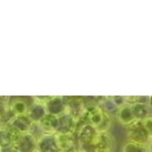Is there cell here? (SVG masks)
I'll return each mask as SVG.
<instances>
[{
	"instance_id": "obj_3",
	"label": "cell",
	"mask_w": 152,
	"mask_h": 152,
	"mask_svg": "<svg viewBox=\"0 0 152 152\" xmlns=\"http://www.w3.org/2000/svg\"><path fill=\"white\" fill-rule=\"evenodd\" d=\"M16 152H36L37 151V139L32 134H23L14 142Z\"/></svg>"
},
{
	"instance_id": "obj_14",
	"label": "cell",
	"mask_w": 152,
	"mask_h": 152,
	"mask_svg": "<svg viewBox=\"0 0 152 152\" xmlns=\"http://www.w3.org/2000/svg\"><path fill=\"white\" fill-rule=\"evenodd\" d=\"M97 134H98L97 128H95V127L91 126V125H87V126H85L82 129L79 137H80V139H82L84 142L89 143V142H91L92 138L96 137Z\"/></svg>"
},
{
	"instance_id": "obj_5",
	"label": "cell",
	"mask_w": 152,
	"mask_h": 152,
	"mask_svg": "<svg viewBox=\"0 0 152 152\" xmlns=\"http://www.w3.org/2000/svg\"><path fill=\"white\" fill-rule=\"evenodd\" d=\"M33 122L29 120V117L26 115H20V116H13V118L10 121V128L15 130L16 133L27 134L32 128Z\"/></svg>"
},
{
	"instance_id": "obj_6",
	"label": "cell",
	"mask_w": 152,
	"mask_h": 152,
	"mask_svg": "<svg viewBox=\"0 0 152 152\" xmlns=\"http://www.w3.org/2000/svg\"><path fill=\"white\" fill-rule=\"evenodd\" d=\"M48 115L46 104L42 103H38V102H33L29 105L28 112H27V116L33 123H41L42 121L46 118Z\"/></svg>"
},
{
	"instance_id": "obj_23",
	"label": "cell",
	"mask_w": 152,
	"mask_h": 152,
	"mask_svg": "<svg viewBox=\"0 0 152 152\" xmlns=\"http://www.w3.org/2000/svg\"><path fill=\"white\" fill-rule=\"evenodd\" d=\"M36 152H37V151H36Z\"/></svg>"
},
{
	"instance_id": "obj_17",
	"label": "cell",
	"mask_w": 152,
	"mask_h": 152,
	"mask_svg": "<svg viewBox=\"0 0 152 152\" xmlns=\"http://www.w3.org/2000/svg\"><path fill=\"white\" fill-rule=\"evenodd\" d=\"M141 122H142V125H143V127H145V129L147 130V133L149 135L150 139H152V115L148 116L147 118L141 121Z\"/></svg>"
},
{
	"instance_id": "obj_1",
	"label": "cell",
	"mask_w": 152,
	"mask_h": 152,
	"mask_svg": "<svg viewBox=\"0 0 152 152\" xmlns=\"http://www.w3.org/2000/svg\"><path fill=\"white\" fill-rule=\"evenodd\" d=\"M127 132H128V138L130 141H135V142L143 143V145H148L150 140V137L145 129L141 121H136L135 123L132 125L127 126Z\"/></svg>"
},
{
	"instance_id": "obj_10",
	"label": "cell",
	"mask_w": 152,
	"mask_h": 152,
	"mask_svg": "<svg viewBox=\"0 0 152 152\" xmlns=\"http://www.w3.org/2000/svg\"><path fill=\"white\" fill-rule=\"evenodd\" d=\"M133 108L134 115L136 121H143L145 118H147L148 116H150V107L149 104H143V103H136V104L132 105Z\"/></svg>"
},
{
	"instance_id": "obj_9",
	"label": "cell",
	"mask_w": 152,
	"mask_h": 152,
	"mask_svg": "<svg viewBox=\"0 0 152 152\" xmlns=\"http://www.w3.org/2000/svg\"><path fill=\"white\" fill-rule=\"evenodd\" d=\"M29 105L22 99L16 98L10 102V111L12 112L14 116L20 115H26L28 112Z\"/></svg>"
},
{
	"instance_id": "obj_16",
	"label": "cell",
	"mask_w": 152,
	"mask_h": 152,
	"mask_svg": "<svg viewBox=\"0 0 152 152\" xmlns=\"http://www.w3.org/2000/svg\"><path fill=\"white\" fill-rule=\"evenodd\" d=\"M112 117L104 114V116H103V120H102L101 124L97 127V130H98V133H101V134H104L107 133L109 129H110V127H111V124H112Z\"/></svg>"
},
{
	"instance_id": "obj_15",
	"label": "cell",
	"mask_w": 152,
	"mask_h": 152,
	"mask_svg": "<svg viewBox=\"0 0 152 152\" xmlns=\"http://www.w3.org/2000/svg\"><path fill=\"white\" fill-rule=\"evenodd\" d=\"M103 116H104V113L102 112L101 109H96L95 111H92L89 114V125L97 128L101 124Z\"/></svg>"
},
{
	"instance_id": "obj_13",
	"label": "cell",
	"mask_w": 152,
	"mask_h": 152,
	"mask_svg": "<svg viewBox=\"0 0 152 152\" xmlns=\"http://www.w3.org/2000/svg\"><path fill=\"white\" fill-rule=\"evenodd\" d=\"M122 152H149L148 146L143 143L135 142V141H127L124 143Z\"/></svg>"
},
{
	"instance_id": "obj_4",
	"label": "cell",
	"mask_w": 152,
	"mask_h": 152,
	"mask_svg": "<svg viewBox=\"0 0 152 152\" xmlns=\"http://www.w3.org/2000/svg\"><path fill=\"white\" fill-rule=\"evenodd\" d=\"M46 109L49 115L59 117L66 113V103L62 97H52L49 101L46 103Z\"/></svg>"
},
{
	"instance_id": "obj_21",
	"label": "cell",
	"mask_w": 152,
	"mask_h": 152,
	"mask_svg": "<svg viewBox=\"0 0 152 152\" xmlns=\"http://www.w3.org/2000/svg\"><path fill=\"white\" fill-rule=\"evenodd\" d=\"M149 105L152 108V96H150V101H149Z\"/></svg>"
},
{
	"instance_id": "obj_2",
	"label": "cell",
	"mask_w": 152,
	"mask_h": 152,
	"mask_svg": "<svg viewBox=\"0 0 152 152\" xmlns=\"http://www.w3.org/2000/svg\"><path fill=\"white\" fill-rule=\"evenodd\" d=\"M58 138L53 134H45L37 140V152H60Z\"/></svg>"
},
{
	"instance_id": "obj_19",
	"label": "cell",
	"mask_w": 152,
	"mask_h": 152,
	"mask_svg": "<svg viewBox=\"0 0 152 152\" xmlns=\"http://www.w3.org/2000/svg\"><path fill=\"white\" fill-rule=\"evenodd\" d=\"M0 152H16L14 145H10V146H6L0 148Z\"/></svg>"
},
{
	"instance_id": "obj_20",
	"label": "cell",
	"mask_w": 152,
	"mask_h": 152,
	"mask_svg": "<svg viewBox=\"0 0 152 152\" xmlns=\"http://www.w3.org/2000/svg\"><path fill=\"white\" fill-rule=\"evenodd\" d=\"M147 146H148V151L152 152V139L150 140L149 142H148V145H147Z\"/></svg>"
},
{
	"instance_id": "obj_22",
	"label": "cell",
	"mask_w": 152,
	"mask_h": 152,
	"mask_svg": "<svg viewBox=\"0 0 152 152\" xmlns=\"http://www.w3.org/2000/svg\"><path fill=\"white\" fill-rule=\"evenodd\" d=\"M1 124H2V116H1V114H0V127H1Z\"/></svg>"
},
{
	"instance_id": "obj_12",
	"label": "cell",
	"mask_w": 152,
	"mask_h": 152,
	"mask_svg": "<svg viewBox=\"0 0 152 152\" xmlns=\"http://www.w3.org/2000/svg\"><path fill=\"white\" fill-rule=\"evenodd\" d=\"M12 132L11 128L7 127H0V148L6 146H10L14 143V139L12 137Z\"/></svg>"
},
{
	"instance_id": "obj_18",
	"label": "cell",
	"mask_w": 152,
	"mask_h": 152,
	"mask_svg": "<svg viewBox=\"0 0 152 152\" xmlns=\"http://www.w3.org/2000/svg\"><path fill=\"white\" fill-rule=\"evenodd\" d=\"M111 99L117 108L120 109L126 104V97H124V96H114V97H111Z\"/></svg>"
},
{
	"instance_id": "obj_7",
	"label": "cell",
	"mask_w": 152,
	"mask_h": 152,
	"mask_svg": "<svg viewBox=\"0 0 152 152\" xmlns=\"http://www.w3.org/2000/svg\"><path fill=\"white\" fill-rule=\"evenodd\" d=\"M75 126V118L70 113H65L58 117V133L62 135H69Z\"/></svg>"
},
{
	"instance_id": "obj_8",
	"label": "cell",
	"mask_w": 152,
	"mask_h": 152,
	"mask_svg": "<svg viewBox=\"0 0 152 152\" xmlns=\"http://www.w3.org/2000/svg\"><path fill=\"white\" fill-rule=\"evenodd\" d=\"M117 120L121 124H123L125 126H129L133 123H135L136 118L134 115L132 105L125 104L124 107H122L118 111V114H117Z\"/></svg>"
},
{
	"instance_id": "obj_11",
	"label": "cell",
	"mask_w": 152,
	"mask_h": 152,
	"mask_svg": "<svg viewBox=\"0 0 152 152\" xmlns=\"http://www.w3.org/2000/svg\"><path fill=\"white\" fill-rule=\"evenodd\" d=\"M101 110L103 113L109 115V116L117 117V114H118V111H120V108H117L116 105H115V103L112 101L111 98H107L104 101L102 102Z\"/></svg>"
}]
</instances>
